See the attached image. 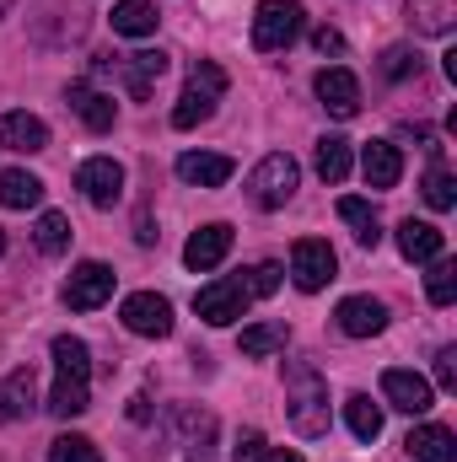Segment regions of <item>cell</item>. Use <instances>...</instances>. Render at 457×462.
Wrapping results in <instances>:
<instances>
[{
	"label": "cell",
	"instance_id": "obj_29",
	"mask_svg": "<svg viewBox=\"0 0 457 462\" xmlns=\"http://www.w3.org/2000/svg\"><path fill=\"white\" fill-rule=\"evenodd\" d=\"M340 221L355 226V242H360V247H377V242H382V221H377V210H371L366 199H355V194L340 199Z\"/></svg>",
	"mask_w": 457,
	"mask_h": 462
},
{
	"label": "cell",
	"instance_id": "obj_24",
	"mask_svg": "<svg viewBox=\"0 0 457 462\" xmlns=\"http://www.w3.org/2000/svg\"><path fill=\"white\" fill-rule=\"evenodd\" d=\"M156 22H162V11L151 0H118L114 5V32H124V38H151Z\"/></svg>",
	"mask_w": 457,
	"mask_h": 462
},
{
	"label": "cell",
	"instance_id": "obj_33",
	"mask_svg": "<svg viewBox=\"0 0 457 462\" xmlns=\"http://www.w3.org/2000/svg\"><path fill=\"white\" fill-rule=\"evenodd\" d=\"M33 236H38V253H65V247H70V221H65L60 210H43Z\"/></svg>",
	"mask_w": 457,
	"mask_h": 462
},
{
	"label": "cell",
	"instance_id": "obj_14",
	"mask_svg": "<svg viewBox=\"0 0 457 462\" xmlns=\"http://www.w3.org/2000/svg\"><path fill=\"white\" fill-rule=\"evenodd\" d=\"M124 92L135 97V103H145L151 92H156V81L167 76V54L162 49H140V54H124Z\"/></svg>",
	"mask_w": 457,
	"mask_h": 462
},
{
	"label": "cell",
	"instance_id": "obj_11",
	"mask_svg": "<svg viewBox=\"0 0 457 462\" xmlns=\"http://www.w3.org/2000/svg\"><path fill=\"white\" fill-rule=\"evenodd\" d=\"M382 398L404 414H425L436 403V387L420 376V371H382Z\"/></svg>",
	"mask_w": 457,
	"mask_h": 462
},
{
	"label": "cell",
	"instance_id": "obj_6",
	"mask_svg": "<svg viewBox=\"0 0 457 462\" xmlns=\"http://www.w3.org/2000/svg\"><path fill=\"white\" fill-rule=\"evenodd\" d=\"M247 301H253L247 274H227V280H210V285L194 296V312H200L210 328H231V323L247 312Z\"/></svg>",
	"mask_w": 457,
	"mask_h": 462
},
{
	"label": "cell",
	"instance_id": "obj_26",
	"mask_svg": "<svg viewBox=\"0 0 457 462\" xmlns=\"http://www.w3.org/2000/svg\"><path fill=\"white\" fill-rule=\"evenodd\" d=\"M344 420H350V436L355 441H377L382 436V403H371L366 393H350L344 398Z\"/></svg>",
	"mask_w": 457,
	"mask_h": 462
},
{
	"label": "cell",
	"instance_id": "obj_9",
	"mask_svg": "<svg viewBox=\"0 0 457 462\" xmlns=\"http://www.w3.org/2000/svg\"><path fill=\"white\" fill-rule=\"evenodd\" d=\"M114 269L108 263H98V258H87V263H76L70 269V280H65V307L70 312H98L108 296H114Z\"/></svg>",
	"mask_w": 457,
	"mask_h": 462
},
{
	"label": "cell",
	"instance_id": "obj_7",
	"mask_svg": "<svg viewBox=\"0 0 457 462\" xmlns=\"http://www.w3.org/2000/svg\"><path fill=\"white\" fill-rule=\"evenodd\" d=\"M340 274V258H334V247L323 242V236H302L296 247H291V280H296V291H323L329 280Z\"/></svg>",
	"mask_w": 457,
	"mask_h": 462
},
{
	"label": "cell",
	"instance_id": "obj_35",
	"mask_svg": "<svg viewBox=\"0 0 457 462\" xmlns=\"http://www.w3.org/2000/svg\"><path fill=\"white\" fill-rule=\"evenodd\" d=\"M382 76H387V81L420 76V54H415V49H387V54H382Z\"/></svg>",
	"mask_w": 457,
	"mask_h": 462
},
{
	"label": "cell",
	"instance_id": "obj_17",
	"mask_svg": "<svg viewBox=\"0 0 457 462\" xmlns=\"http://www.w3.org/2000/svg\"><path fill=\"white\" fill-rule=\"evenodd\" d=\"M360 178H366V189H393V183L404 178L398 145H393V140H371V145L360 151Z\"/></svg>",
	"mask_w": 457,
	"mask_h": 462
},
{
	"label": "cell",
	"instance_id": "obj_30",
	"mask_svg": "<svg viewBox=\"0 0 457 462\" xmlns=\"http://www.w3.org/2000/svg\"><path fill=\"white\" fill-rule=\"evenodd\" d=\"M231 462H302L296 452H285V447H269L258 430H242L237 436V447H231Z\"/></svg>",
	"mask_w": 457,
	"mask_h": 462
},
{
	"label": "cell",
	"instance_id": "obj_4",
	"mask_svg": "<svg viewBox=\"0 0 457 462\" xmlns=\"http://www.w3.org/2000/svg\"><path fill=\"white\" fill-rule=\"evenodd\" d=\"M296 183H302V167H296L285 151H275V156H264V162L247 172V199H253L258 210H285L291 194H296Z\"/></svg>",
	"mask_w": 457,
	"mask_h": 462
},
{
	"label": "cell",
	"instance_id": "obj_27",
	"mask_svg": "<svg viewBox=\"0 0 457 462\" xmlns=\"http://www.w3.org/2000/svg\"><path fill=\"white\" fill-rule=\"evenodd\" d=\"M312 162H318V178L323 183H344L350 178V140L344 134H323L318 151H312Z\"/></svg>",
	"mask_w": 457,
	"mask_h": 462
},
{
	"label": "cell",
	"instance_id": "obj_20",
	"mask_svg": "<svg viewBox=\"0 0 457 462\" xmlns=\"http://www.w3.org/2000/svg\"><path fill=\"white\" fill-rule=\"evenodd\" d=\"M0 145L5 151H49V124L38 114H5L0 118Z\"/></svg>",
	"mask_w": 457,
	"mask_h": 462
},
{
	"label": "cell",
	"instance_id": "obj_39",
	"mask_svg": "<svg viewBox=\"0 0 457 462\" xmlns=\"http://www.w3.org/2000/svg\"><path fill=\"white\" fill-rule=\"evenodd\" d=\"M312 43H318V54H344V38L334 32V27H318V32H312Z\"/></svg>",
	"mask_w": 457,
	"mask_h": 462
},
{
	"label": "cell",
	"instance_id": "obj_40",
	"mask_svg": "<svg viewBox=\"0 0 457 462\" xmlns=\"http://www.w3.org/2000/svg\"><path fill=\"white\" fill-rule=\"evenodd\" d=\"M129 420H151V398H129Z\"/></svg>",
	"mask_w": 457,
	"mask_h": 462
},
{
	"label": "cell",
	"instance_id": "obj_32",
	"mask_svg": "<svg viewBox=\"0 0 457 462\" xmlns=\"http://www.w3.org/2000/svg\"><path fill=\"white\" fill-rule=\"evenodd\" d=\"M425 296H431V307H452V301H457V263H452V258H431Z\"/></svg>",
	"mask_w": 457,
	"mask_h": 462
},
{
	"label": "cell",
	"instance_id": "obj_2",
	"mask_svg": "<svg viewBox=\"0 0 457 462\" xmlns=\"http://www.w3.org/2000/svg\"><path fill=\"white\" fill-rule=\"evenodd\" d=\"M285 414H291L296 436H307V441L329 436V382L318 365L285 360Z\"/></svg>",
	"mask_w": 457,
	"mask_h": 462
},
{
	"label": "cell",
	"instance_id": "obj_23",
	"mask_svg": "<svg viewBox=\"0 0 457 462\" xmlns=\"http://www.w3.org/2000/svg\"><path fill=\"white\" fill-rule=\"evenodd\" d=\"M0 205H5V210H33V205H43V178H33V172H22V167H5V172H0Z\"/></svg>",
	"mask_w": 457,
	"mask_h": 462
},
{
	"label": "cell",
	"instance_id": "obj_19",
	"mask_svg": "<svg viewBox=\"0 0 457 462\" xmlns=\"http://www.w3.org/2000/svg\"><path fill=\"white\" fill-rule=\"evenodd\" d=\"M38 403V376L33 365H16L11 376H0V420H27Z\"/></svg>",
	"mask_w": 457,
	"mask_h": 462
},
{
	"label": "cell",
	"instance_id": "obj_41",
	"mask_svg": "<svg viewBox=\"0 0 457 462\" xmlns=\"http://www.w3.org/2000/svg\"><path fill=\"white\" fill-rule=\"evenodd\" d=\"M5 11H11V0H0V16H5Z\"/></svg>",
	"mask_w": 457,
	"mask_h": 462
},
{
	"label": "cell",
	"instance_id": "obj_37",
	"mask_svg": "<svg viewBox=\"0 0 457 462\" xmlns=\"http://www.w3.org/2000/svg\"><path fill=\"white\" fill-rule=\"evenodd\" d=\"M247 285H253V296H275L280 291V269L275 263H258V269H247Z\"/></svg>",
	"mask_w": 457,
	"mask_h": 462
},
{
	"label": "cell",
	"instance_id": "obj_21",
	"mask_svg": "<svg viewBox=\"0 0 457 462\" xmlns=\"http://www.w3.org/2000/svg\"><path fill=\"white\" fill-rule=\"evenodd\" d=\"M404 447L415 462H457V436L447 425H415Z\"/></svg>",
	"mask_w": 457,
	"mask_h": 462
},
{
	"label": "cell",
	"instance_id": "obj_42",
	"mask_svg": "<svg viewBox=\"0 0 457 462\" xmlns=\"http://www.w3.org/2000/svg\"><path fill=\"white\" fill-rule=\"evenodd\" d=\"M0 253H5V231H0Z\"/></svg>",
	"mask_w": 457,
	"mask_h": 462
},
{
	"label": "cell",
	"instance_id": "obj_22",
	"mask_svg": "<svg viewBox=\"0 0 457 462\" xmlns=\"http://www.w3.org/2000/svg\"><path fill=\"white\" fill-rule=\"evenodd\" d=\"M442 247H447V236L431 226V221H404L398 226V253L409 258V263H431V258H442Z\"/></svg>",
	"mask_w": 457,
	"mask_h": 462
},
{
	"label": "cell",
	"instance_id": "obj_1",
	"mask_svg": "<svg viewBox=\"0 0 457 462\" xmlns=\"http://www.w3.org/2000/svg\"><path fill=\"white\" fill-rule=\"evenodd\" d=\"M92 409V349L70 334L54 339V393H49V414L76 420Z\"/></svg>",
	"mask_w": 457,
	"mask_h": 462
},
{
	"label": "cell",
	"instance_id": "obj_3",
	"mask_svg": "<svg viewBox=\"0 0 457 462\" xmlns=\"http://www.w3.org/2000/svg\"><path fill=\"white\" fill-rule=\"evenodd\" d=\"M221 97H227V70H221L216 60H200V65L189 70V81H183L178 108H173V129H194V124H205V118L216 114Z\"/></svg>",
	"mask_w": 457,
	"mask_h": 462
},
{
	"label": "cell",
	"instance_id": "obj_18",
	"mask_svg": "<svg viewBox=\"0 0 457 462\" xmlns=\"http://www.w3.org/2000/svg\"><path fill=\"white\" fill-rule=\"evenodd\" d=\"M65 97H70V108H76V114H81V124H87V129H92V134H108V129H114V97H108V92H98V87H92V81H70V92H65Z\"/></svg>",
	"mask_w": 457,
	"mask_h": 462
},
{
	"label": "cell",
	"instance_id": "obj_8",
	"mask_svg": "<svg viewBox=\"0 0 457 462\" xmlns=\"http://www.w3.org/2000/svg\"><path fill=\"white\" fill-rule=\"evenodd\" d=\"M118 318H124V328L140 334V339H167V334H173V301L156 296V291H135V296H124Z\"/></svg>",
	"mask_w": 457,
	"mask_h": 462
},
{
	"label": "cell",
	"instance_id": "obj_36",
	"mask_svg": "<svg viewBox=\"0 0 457 462\" xmlns=\"http://www.w3.org/2000/svg\"><path fill=\"white\" fill-rule=\"evenodd\" d=\"M210 436H216V420H210V414H200V436L189 441V462H216V447H210Z\"/></svg>",
	"mask_w": 457,
	"mask_h": 462
},
{
	"label": "cell",
	"instance_id": "obj_25",
	"mask_svg": "<svg viewBox=\"0 0 457 462\" xmlns=\"http://www.w3.org/2000/svg\"><path fill=\"white\" fill-rule=\"evenodd\" d=\"M409 22L431 38H447L457 22V0H409Z\"/></svg>",
	"mask_w": 457,
	"mask_h": 462
},
{
	"label": "cell",
	"instance_id": "obj_10",
	"mask_svg": "<svg viewBox=\"0 0 457 462\" xmlns=\"http://www.w3.org/2000/svg\"><path fill=\"white\" fill-rule=\"evenodd\" d=\"M76 189H81L98 210H114L118 199H124V167H118L114 156H92V162L76 167Z\"/></svg>",
	"mask_w": 457,
	"mask_h": 462
},
{
	"label": "cell",
	"instance_id": "obj_34",
	"mask_svg": "<svg viewBox=\"0 0 457 462\" xmlns=\"http://www.w3.org/2000/svg\"><path fill=\"white\" fill-rule=\"evenodd\" d=\"M49 462H103V452L87 436H60V441H49Z\"/></svg>",
	"mask_w": 457,
	"mask_h": 462
},
{
	"label": "cell",
	"instance_id": "obj_15",
	"mask_svg": "<svg viewBox=\"0 0 457 462\" xmlns=\"http://www.w3.org/2000/svg\"><path fill=\"white\" fill-rule=\"evenodd\" d=\"M334 318H340V334H350V339H371L387 328V307L377 296H344Z\"/></svg>",
	"mask_w": 457,
	"mask_h": 462
},
{
	"label": "cell",
	"instance_id": "obj_31",
	"mask_svg": "<svg viewBox=\"0 0 457 462\" xmlns=\"http://www.w3.org/2000/svg\"><path fill=\"white\" fill-rule=\"evenodd\" d=\"M420 194H425V205H431L436 216H447V210L457 205V178L447 172V167H442V162H436V167L425 172V183H420Z\"/></svg>",
	"mask_w": 457,
	"mask_h": 462
},
{
	"label": "cell",
	"instance_id": "obj_12",
	"mask_svg": "<svg viewBox=\"0 0 457 462\" xmlns=\"http://www.w3.org/2000/svg\"><path fill=\"white\" fill-rule=\"evenodd\" d=\"M318 97H323V108L334 118H355L360 114V81L344 70V65H329V70H318Z\"/></svg>",
	"mask_w": 457,
	"mask_h": 462
},
{
	"label": "cell",
	"instance_id": "obj_28",
	"mask_svg": "<svg viewBox=\"0 0 457 462\" xmlns=\"http://www.w3.org/2000/svg\"><path fill=\"white\" fill-rule=\"evenodd\" d=\"M285 339H291V328H285V323H253V328H242L237 349H242L247 360H264V355L285 349Z\"/></svg>",
	"mask_w": 457,
	"mask_h": 462
},
{
	"label": "cell",
	"instance_id": "obj_38",
	"mask_svg": "<svg viewBox=\"0 0 457 462\" xmlns=\"http://www.w3.org/2000/svg\"><path fill=\"white\" fill-rule=\"evenodd\" d=\"M436 387H442V393H457V349L452 345L436 355Z\"/></svg>",
	"mask_w": 457,
	"mask_h": 462
},
{
	"label": "cell",
	"instance_id": "obj_16",
	"mask_svg": "<svg viewBox=\"0 0 457 462\" xmlns=\"http://www.w3.org/2000/svg\"><path fill=\"white\" fill-rule=\"evenodd\" d=\"M231 172V156H221V151H183L178 156V178L183 183H194V189H221Z\"/></svg>",
	"mask_w": 457,
	"mask_h": 462
},
{
	"label": "cell",
	"instance_id": "obj_13",
	"mask_svg": "<svg viewBox=\"0 0 457 462\" xmlns=\"http://www.w3.org/2000/svg\"><path fill=\"white\" fill-rule=\"evenodd\" d=\"M227 253H231V226H227V221H210V226H200L189 242H183V263H189L194 274L216 269Z\"/></svg>",
	"mask_w": 457,
	"mask_h": 462
},
{
	"label": "cell",
	"instance_id": "obj_5",
	"mask_svg": "<svg viewBox=\"0 0 457 462\" xmlns=\"http://www.w3.org/2000/svg\"><path fill=\"white\" fill-rule=\"evenodd\" d=\"M302 27H307L302 0H264L258 16H253V49L258 54H280V49H291L302 38Z\"/></svg>",
	"mask_w": 457,
	"mask_h": 462
}]
</instances>
